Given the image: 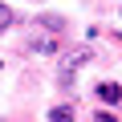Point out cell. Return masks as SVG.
<instances>
[{
	"mask_svg": "<svg viewBox=\"0 0 122 122\" xmlns=\"http://www.w3.org/2000/svg\"><path fill=\"white\" fill-rule=\"evenodd\" d=\"M86 61H90V53H86V49H77V53H65V57H61V69H57V86H61V90H73V81H77V69H86Z\"/></svg>",
	"mask_w": 122,
	"mask_h": 122,
	"instance_id": "1",
	"label": "cell"
},
{
	"mask_svg": "<svg viewBox=\"0 0 122 122\" xmlns=\"http://www.w3.org/2000/svg\"><path fill=\"white\" fill-rule=\"evenodd\" d=\"M98 98H102V102H114V106H118V98H122V90H118L114 81H102V86H98Z\"/></svg>",
	"mask_w": 122,
	"mask_h": 122,
	"instance_id": "2",
	"label": "cell"
},
{
	"mask_svg": "<svg viewBox=\"0 0 122 122\" xmlns=\"http://www.w3.org/2000/svg\"><path fill=\"white\" fill-rule=\"evenodd\" d=\"M49 122H73V110L69 106H53L49 110Z\"/></svg>",
	"mask_w": 122,
	"mask_h": 122,
	"instance_id": "3",
	"label": "cell"
},
{
	"mask_svg": "<svg viewBox=\"0 0 122 122\" xmlns=\"http://www.w3.org/2000/svg\"><path fill=\"white\" fill-rule=\"evenodd\" d=\"M29 49H33V53H49V57H53V53H57V41H53V37H49V41H33Z\"/></svg>",
	"mask_w": 122,
	"mask_h": 122,
	"instance_id": "4",
	"label": "cell"
},
{
	"mask_svg": "<svg viewBox=\"0 0 122 122\" xmlns=\"http://www.w3.org/2000/svg\"><path fill=\"white\" fill-rule=\"evenodd\" d=\"M37 25H45L49 33H61V29H65V20H61V16H41Z\"/></svg>",
	"mask_w": 122,
	"mask_h": 122,
	"instance_id": "5",
	"label": "cell"
},
{
	"mask_svg": "<svg viewBox=\"0 0 122 122\" xmlns=\"http://www.w3.org/2000/svg\"><path fill=\"white\" fill-rule=\"evenodd\" d=\"M8 25H12V8H8V4H0V33H4Z\"/></svg>",
	"mask_w": 122,
	"mask_h": 122,
	"instance_id": "6",
	"label": "cell"
},
{
	"mask_svg": "<svg viewBox=\"0 0 122 122\" xmlns=\"http://www.w3.org/2000/svg\"><path fill=\"white\" fill-rule=\"evenodd\" d=\"M94 122H114V114H106V110H102V114H98Z\"/></svg>",
	"mask_w": 122,
	"mask_h": 122,
	"instance_id": "7",
	"label": "cell"
}]
</instances>
